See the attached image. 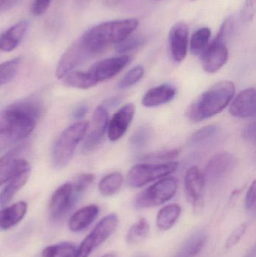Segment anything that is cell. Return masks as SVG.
<instances>
[{
  "label": "cell",
  "instance_id": "obj_1",
  "mask_svg": "<svg viewBox=\"0 0 256 257\" xmlns=\"http://www.w3.org/2000/svg\"><path fill=\"white\" fill-rule=\"evenodd\" d=\"M42 110V104L36 98L6 107L0 112V138L18 142L28 137L36 128Z\"/></svg>",
  "mask_w": 256,
  "mask_h": 257
},
{
  "label": "cell",
  "instance_id": "obj_2",
  "mask_svg": "<svg viewBox=\"0 0 256 257\" xmlns=\"http://www.w3.org/2000/svg\"><path fill=\"white\" fill-rule=\"evenodd\" d=\"M138 24L135 18L107 21L87 30L81 39L94 57L102 54L110 45H117L132 36Z\"/></svg>",
  "mask_w": 256,
  "mask_h": 257
},
{
  "label": "cell",
  "instance_id": "obj_3",
  "mask_svg": "<svg viewBox=\"0 0 256 257\" xmlns=\"http://www.w3.org/2000/svg\"><path fill=\"white\" fill-rule=\"evenodd\" d=\"M235 86L231 81L216 83L198 96L188 107L186 117L192 123H199L219 114L231 103Z\"/></svg>",
  "mask_w": 256,
  "mask_h": 257
},
{
  "label": "cell",
  "instance_id": "obj_4",
  "mask_svg": "<svg viewBox=\"0 0 256 257\" xmlns=\"http://www.w3.org/2000/svg\"><path fill=\"white\" fill-rule=\"evenodd\" d=\"M89 126L88 122L80 121L63 130L53 148L52 162L55 169L60 170L69 165L77 146L85 138Z\"/></svg>",
  "mask_w": 256,
  "mask_h": 257
},
{
  "label": "cell",
  "instance_id": "obj_5",
  "mask_svg": "<svg viewBox=\"0 0 256 257\" xmlns=\"http://www.w3.org/2000/svg\"><path fill=\"white\" fill-rule=\"evenodd\" d=\"M177 190V181L173 177H165L143 190L135 201L138 209L159 206L174 197Z\"/></svg>",
  "mask_w": 256,
  "mask_h": 257
},
{
  "label": "cell",
  "instance_id": "obj_6",
  "mask_svg": "<svg viewBox=\"0 0 256 257\" xmlns=\"http://www.w3.org/2000/svg\"><path fill=\"white\" fill-rule=\"evenodd\" d=\"M177 167V162L135 165L128 172L127 182L131 187H141L174 173Z\"/></svg>",
  "mask_w": 256,
  "mask_h": 257
},
{
  "label": "cell",
  "instance_id": "obj_7",
  "mask_svg": "<svg viewBox=\"0 0 256 257\" xmlns=\"http://www.w3.org/2000/svg\"><path fill=\"white\" fill-rule=\"evenodd\" d=\"M118 217L117 214H108L97 223L94 229L84 238L78 247L75 257H88L93 250L103 244L117 229Z\"/></svg>",
  "mask_w": 256,
  "mask_h": 257
},
{
  "label": "cell",
  "instance_id": "obj_8",
  "mask_svg": "<svg viewBox=\"0 0 256 257\" xmlns=\"http://www.w3.org/2000/svg\"><path fill=\"white\" fill-rule=\"evenodd\" d=\"M93 57L80 38L60 57L56 69V76L59 79H63L74 69Z\"/></svg>",
  "mask_w": 256,
  "mask_h": 257
},
{
  "label": "cell",
  "instance_id": "obj_9",
  "mask_svg": "<svg viewBox=\"0 0 256 257\" xmlns=\"http://www.w3.org/2000/svg\"><path fill=\"white\" fill-rule=\"evenodd\" d=\"M108 121L107 108L104 105H99L93 113L90 132L83 145V152L88 154L99 148L108 130Z\"/></svg>",
  "mask_w": 256,
  "mask_h": 257
},
{
  "label": "cell",
  "instance_id": "obj_10",
  "mask_svg": "<svg viewBox=\"0 0 256 257\" xmlns=\"http://www.w3.org/2000/svg\"><path fill=\"white\" fill-rule=\"evenodd\" d=\"M205 178L204 173L196 166H192L186 171L184 186L186 199L196 212L201 211L204 200Z\"/></svg>",
  "mask_w": 256,
  "mask_h": 257
},
{
  "label": "cell",
  "instance_id": "obj_11",
  "mask_svg": "<svg viewBox=\"0 0 256 257\" xmlns=\"http://www.w3.org/2000/svg\"><path fill=\"white\" fill-rule=\"evenodd\" d=\"M72 183L68 182L56 190L51 199L49 213L53 220H59L64 217L73 207L78 199Z\"/></svg>",
  "mask_w": 256,
  "mask_h": 257
},
{
  "label": "cell",
  "instance_id": "obj_12",
  "mask_svg": "<svg viewBox=\"0 0 256 257\" xmlns=\"http://www.w3.org/2000/svg\"><path fill=\"white\" fill-rule=\"evenodd\" d=\"M132 57L129 55L104 59L93 64L87 72L99 84L114 78L130 63Z\"/></svg>",
  "mask_w": 256,
  "mask_h": 257
},
{
  "label": "cell",
  "instance_id": "obj_13",
  "mask_svg": "<svg viewBox=\"0 0 256 257\" xmlns=\"http://www.w3.org/2000/svg\"><path fill=\"white\" fill-rule=\"evenodd\" d=\"M228 60V50L225 41L215 38L202 53L201 64L207 73L213 74L222 69Z\"/></svg>",
  "mask_w": 256,
  "mask_h": 257
},
{
  "label": "cell",
  "instance_id": "obj_14",
  "mask_svg": "<svg viewBox=\"0 0 256 257\" xmlns=\"http://www.w3.org/2000/svg\"><path fill=\"white\" fill-rule=\"evenodd\" d=\"M236 164L235 158L230 153H219L213 156L207 163L205 173V181L217 183L225 180L231 173Z\"/></svg>",
  "mask_w": 256,
  "mask_h": 257
},
{
  "label": "cell",
  "instance_id": "obj_15",
  "mask_svg": "<svg viewBox=\"0 0 256 257\" xmlns=\"http://www.w3.org/2000/svg\"><path fill=\"white\" fill-rule=\"evenodd\" d=\"M135 113L134 104L129 103L122 107L108 121V136L111 142L120 140L130 126Z\"/></svg>",
  "mask_w": 256,
  "mask_h": 257
},
{
  "label": "cell",
  "instance_id": "obj_16",
  "mask_svg": "<svg viewBox=\"0 0 256 257\" xmlns=\"http://www.w3.org/2000/svg\"><path fill=\"white\" fill-rule=\"evenodd\" d=\"M170 49L174 61L180 63L186 58L189 45V28L184 22L176 23L169 32Z\"/></svg>",
  "mask_w": 256,
  "mask_h": 257
},
{
  "label": "cell",
  "instance_id": "obj_17",
  "mask_svg": "<svg viewBox=\"0 0 256 257\" xmlns=\"http://www.w3.org/2000/svg\"><path fill=\"white\" fill-rule=\"evenodd\" d=\"M255 89H246L233 99L229 106V113L233 117L239 118L255 117Z\"/></svg>",
  "mask_w": 256,
  "mask_h": 257
},
{
  "label": "cell",
  "instance_id": "obj_18",
  "mask_svg": "<svg viewBox=\"0 0 256 257\" xmlns=\"http://www.w3.org/2000/svg\"><path fill=\"white\" fill-rule=\"evenodd\" d=\"M30 26V21L23 20L2 33L0 35V51L11 52L16 49L25 37Z\"/></svg>",
  "mask_w": 256,
  "mask_h": 257
},
{
  "label": "cell",
  "instance_id": "obj_19",
  "mask_svg": "<svg viewBox=\"0 0 256 257\" xmlns=\"http://www.w3.org/2000/svg\"><path fill=\"white\" fill-rule=\"evenodd\" d=\"M30 173L31 166L30 163L26 160L21 169L8 182L7 185L0 193V206H5L12 200L14 196L27 184Z\"/></svg>",
  "mask_w": 256,
  "mask_h": 257
},
{
  "label": "cell",
  "instance_id": "obj_20",
  "mask_svg": "<svg viewBox=\"0 0 256 257\" xmlns=\"http://www.w3.org/2000/svg\"><path fill=\"white\" fill-rule=\"evenodd\" d=\"M177 94L175 87L164 84L150 89L142 98V105L147 108H155L171 102Z\"/></svg>",
  "mask_w": 256,
  "mask_h": 257
},
{
  "label": "cell",
  "instance_id": "obj_21",
  "mask_svg": "<svg viewBox=\"0 0 256 257\" xmlns=\"http://www.w3.org/2000/svg\"><path fill=\"white\" fill-rule=\"evenodd\" d=\"M28 204L24 201L16 202L0 211V230H7L16 226L27 214Z\"/></svg>",
  "mask_w": 256,
  "mask_h": 257
},
{
  "label": "cell",
  "instance_id": "obj_22",
  "mask_svg": "<svg viewBox=\"0 0 256 257\" xmlns=\"http://www.w3.org/2000/svg\"><path fill=\"white\" fill-rule=\"evenodd\" d=\"M99 208L90 205L77 211L69 219V228L72 232H78L90 226L97 218Z\"/></svg>",
  "mask_w": 256,
  "mask_h": 257
},
{
  "label": "cell",
  "instance_id": "obj_23",
  "mask_svg": "<svg viewBox=\"0 0 256 257\" xmlns=\"http://www.w3.org/2000/svg\"><path fill=\"white\" fill-rule=\"evenodd\" d=\"M181 214V208L177 204L163 207L156 217V226L160 230L167 231L174 226Z\"/></svg>",
  "mask_w": 256,
  "mask_h": 257
},
{
  "label": "cell",
  "instance_id": "obj_24",
  "mask_svg": "<svg viewBox=\"0 0 256 257\" xmlns=\"http://www.w3.org/2000/svg\"><path fill=\"white\" fill-rule=\"evenodd\" d=\"M26 160L6 155L0 158V187L9 182L18 172Z\"/></svg>",
  "mask_w": 256,
  "mask_h": 257
},
{
  "label": "cell",
  "instance_id": "obj_25",
  "mask_svg": "<svg viewBox=\"0 0 256 257\" xmlns=\"http://www.w3.org/2000/svg\"><path fill=\"white\" fill-rule=\"evenodd\" d=\"M206 241L207 235L204 232H197L185 242L174 257H195L202 250Z\"/></svg>",
  "mask_w": 256,
  "mask_h": 257
},
{
  "label": "cell",
  "instance_id": "obj_26",
  "mask_svg": "<svg viewBox=\"0 0 256 257\" xmlns=\"http://www.w3.org/2000/svg\"><path fill=\"white\" fill-rule=\"evenodd\" d=\"M64 78L66 86L81 90H87L98 84L88 72L72 71Z\"/></svg>",
  "mask_w": 256,
  "mask_h": 257
},
{
  "label": "cell",
  "instance_id": "obj_27",
  "mask_svg": "<svg viewBox=\"0 0 256 257\" xmlns=\"http://www.w3.org/2000/svg\"><path fill=\"white\" fill-rule=\"evenodd\" d=\"M123 184V177L119 172H113L101 180L99 190L104 196H111L116 194Z\"/></svg>",
  "mask_w": 256,
  "mask_h": 257
},
{
  "label": "cell",
  "instance_id": "obj_28",
  "mask_svg": "<svg viewBox=\"0 0 256 257\" xmlns=\"http://www.w3.org/2000/svg\"><path fill=\"white\" fill-rule=\"evenodd\" d=\"M211 37V30L208 27H201L192 35L190 40V51L193 55L202 54L208 46Z\"/></svg>",
  "mask_w": 256,
  "mask_h": 257
},
{
  "label": "cell",
  "instance_id": "obj_29",
  "mask_svg": "<svg viewBox=\"0 0 256 257\" xmlns=\"http://www.w3.org/2000/svg\"><path fill=\"white\" fill-rule=\"evenodd\" d=\"M78 247L69 242H62L45 247L42 257H75Z\"/></svg>",
  "mask_w": 256,
  "mask_h": 257
},
{
  "label": "cell",
  "instance_id": "obj_30",
  "mask_svg": "<svg viewBox=\"0 0 256 257\" xmlns=\"http://www.w3.org/2000/svg\"><path fill=\"white\" fill-rule=\"evenodd\" d=\"M150 233V224L145 218H141L132 225L126 235V240L130 244H138L148 236Z\"/></svg>",
  "mask_w": 256,
  "mask_h": 257
},
{
  "label": "cell",
  "instance_id": "obj_31",
  "mask_svg": "<svg viewBox=\"0 0 256 257\" xmlns=\"http://www.w3.org/2000/svg\"><path fill=\"white\" fill-rule=\"evenodd\" d=\"M22 60L21 57H15L0 64V86L8 84L17 76Z\"/></svg>",
  "mask_w": 256,
  "mask_h": 257
},
{
  "label": "cell",
  "instance_id": "obj_32",
  "mask_svg": "<svg viewBox=\"0 0 256 257\" xmlns=\"http://www.w3.org/2000/svg\"><path fill=\"white\" fill-rule=\"evenodd\" d=\"M219 128L218 125L212 124L197 130L189 137L188 145L189 146H198L206 143L217 134Z\"/></svg>",
  "mask_w": 256,
  "mask_h": 257
},
{
  "label": "cell",
  "instance_id": "obj_33",
  "mask_svg": "<svg viewBox=\"0 0 256 257\" xmlns=\"http://www.w3.org/2000/svg\"><path fill=\"white\" fill-rule=\"evenodd\" d=\"M151 128L147 125L140 126L134 132L129 139L130 145L136 149H141L147 146L152 138Z\"/></svg>",
  "mask_w": 256,
  "mask_h": 257
},
{
  "label": "cell",
  "instance_id": "obj_34",
  "mask_svg": "<svg viewBox=\"0 0 256 257\" xmlns=\"http://www.w3.org/2000/svg\"><path fill=\"white\" fill-rule=\"evenodd\" d=\"M144 75V69L143 66H137L129 71L117 84L119 90H125L135 85Z\"/></svg>",
  "mask_w": 256,
  "mask_h": 257
},
{
  "label": "cell",
  "instance_id": "obj_35",
  "mask_svg": "<svg viewBox=\"0 0 256 257\" xmlns=\"http://www.w3.org/2000/svg\"><path fill=\"white\" fill-rule=\"evenodd\" d=\"M144 42H145V40L141 36H130L127 39H125L123 42L116 45V51L120 54L129 52V51H132L139 48L140 46L143 45Z\"/></svg>",
  "mask_w": 256,
  "mask_h": 257
},
{
  "label": "cell",
  "instance_id": "obj_36",
  "mask_svg": "<svg viewBox=\"0 0 256 257\" xmlns=\"http://www.w3.org/2000/svg\"><path fill=\"white\" fill-rule=\"evenodd\" d=\"M95 180V175L91 173L81 174L75 177L73 182L72 183V187L75 193L79 196L84 193Z\"/></svg>",
  "mask_w": 256,
  "mask_h": 257
},
{
  "label": "cell",
  "instance_id": "obj_37",
  "mask_svg": "<svg viewBox=\"0 0 256 257\" xmlns=\"http://www.w3.org/2000/svg\"><path fill=\"white\" fill-rule=\"evenodd\" d=\"M178 149L167 150V151H156L141 156L140 158L143 160H174L179 155Z\"/></svg>",
  "mask_w": 256,
  "mask_h": 257
},
{
  "label": "cell",
  "instance_id": "obj_38",
  "mask_svg": "<svg viewBox=\"0 0 256 257\" xmlns=\"http://www.w3.org/2000/svg\"><path fill=\"white\" fill-rule=\"evenodd\" d=\"M246 229H247V226L246 223H242L238 227L236 228L227 239L225 247L227 249H230L238 244L239 241L246 233Z\"/></svg>",
  "mask_w": 256,
  "mask_h": 257
},
{
  "label": "cell",
  "instance_id": "obj_39",
  "mask_svg": "<svg viewBox=\"0 0 256 257\" xmlns=\"http://www.w3.org/2000/svg\"><path fill=\"white\" fill-rule=\"evenodd\" d=\"M255 0H245L241 9V19L243 22H252L255 15Z\"/></svg>",
  "mask_w": 256,
  "mask_h": 257
},
{
  "label": "cell",
  "instance_id": "obj_40",
  "mask_svg": "<svg viewBox=\"0 0 256 257\" xmlns=\"http://www.w3.org/2000/svg\"><path fill=\"white\" fill-rule=\"evenodd\" d=\"M52 0H34L32 4L31 12L34 16H42L49 9Z\"/></svg>",
  "mask_w": 256,
  "mask_h": 257
},
{
  "label": "cell",
  "instance_id": "obj_41",
  "mask_svg": "<svg viewBox=\"0 0 256 257\" xmlns=\"http://www.w3.org/2000/svg\"><path fill=\"white\" fill-rule=\"evenodd\" d=\"M246 209L249 212H254L255 210V181H254L249 187L246 193L245 200Z\"/></svg>",
  "mask_w": 256,
  "mask_h": 257
},
{
  "label": "cell",
  "instance_id": "obj_42",
  "mask_svg": "<svg viewBox=\"0 0 256 257\" xmlns=\"http://www.w3.org/2000/svg\"><path fill=\"white\" fill-rule=\"evenodd\" d=\"M241 136L245 140L255 143L256 138L255 122H252V123L248 124L246 127L243 128Z\"/></svg>",
  "mask_w": 256,
  "mask_h": 257
},
{
  "label": "cell",
  "instance_id": "obj_43",
  "mask_svg": "<svg viewBox=\"0 0 256 257\" xmlns=\"http://www.w3.org/2000/svg\"><path fill=\"white\" fill-rule=\"evenodd\" d=\"M19 0H0V13L12 9Z\"/></svg>",
  "mask_w": 256,
  "mask_h": 257
},
{
  "label": "cell",
  "instance_id": "obj_44",
  "mask_svg": "<svg viewBox=\"0 0 256 257\" xmlns=\"http://www.w3.org/2000/svg\"><path fill=\"white\" fill-rule=\"evenodd\" d=\"M88 112V107L86 105H80L74 112V117L75 118H82Z\"/></svg>",
  "mask_w": 256,
  "mask_h": 257
},
{
  "label": "cell",
  "instance_id": "obj_45",
  "mask_svg": "<svg viewBox=\"0 0 256 257\" xmlns=\"http://www.w3.org/2000/svg\"><path fill=\"white\" fill-rule=\"evenodd\" d=\"M124 0H102V3L106 7L116 8L123 3Z\"/></svg>",
  "mask_w": 256,
  "mask_h": 257
},
{
  "label": "cell",
  "instance_id": "obj_46",
  "mask_svg": "<svg viewBox=\"0 0 256 257\" xmlns=\"http://www.w3.org/2000/svg\"><path fill=\"white\" fill-rule=\"evenodd\" d=\"M120 100H121L120 97L111 98V99H108L105 102V105H106V106H114V105H117V104L120 103Z\"/></svg>",
  "mask_w": 256,
  "mask_h": 257
},
{
  "label": "cell",
  "instance_id": "obj_47",
  "mask_svg": "<svg viewBox=\"0 0 256 257\" xmlns=\"http://www.w3.org/2000/svg\"><path fill=\"white\" fill-rule=\"evenodd\" d=\"M75 1H76L78 6H83L86 4V3H87V0H75Z\"/></svg>",
  "mask_w": 256,
  "mask_h": 257
},
{
  "label": "cell",
  "instance_id": "obj_48",
  "mask_svg": "<svg viewBox=\"0 0 256 257\" xmlns=\"http://www.w3.org/2000/svg\"><path fill=\"white\" fill-rule=\"evenodd\" d=\"M101 257H117V256L115 253H112V252H111V253H106V254L103 255V256Z\"/></svg>",
  "mask_w": 256,
  "mask_h": 257
},
{
  "label": "cell",
  "instance_id": "obj_49",
  "mask_svg": "<svg viewBox=\"0 0 256 257\" xmlns=\"http://www.w3.org/2000/svg\"><path fill=\"white\" fill-rule=\"evenodd\" d=\"M189 1H196V0H189Z\"/></svg>",
  "mask_w": 256,
  "mask_h": 257
}]
</instances>
